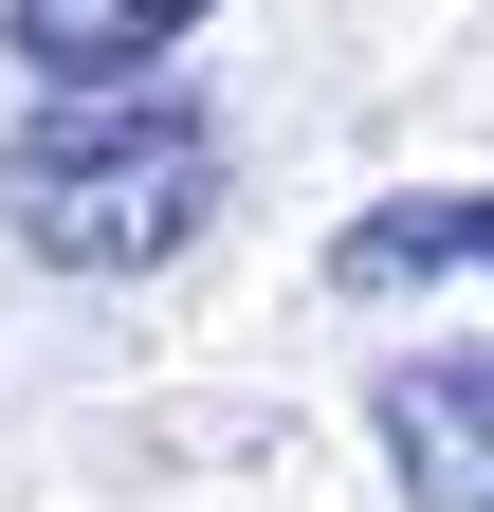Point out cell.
<instances>
[{
	"label": "cell",
	"mask_w": 494,
	"mask_h": 512,
	"mask_svg": "<svg viewBox=\"0 0 494 512\" xmlns=\"http://www.w3.org/2000/svg\"><path fill=\"white\" fill-rule=\"evenodd\" d=\"M220 220V110L202 92H37V128L0 147V238L37 275H165L183 238Z\"/></svg>",
	"instance_id": "6da1fadb"
},
{
	"label": "cell",
	"mask_w": 494,
	"mask_h": 512,
	"mask_svg": "<svg viewBox=\"0 0 494 512\" xmlns=\"http://www.w3.org/2000/svg\"><path fill=\"white\" fill-rule=\"evenodd\" d=\"M312 275H330V293H440V275H494V183H403V202L330 220Z\"/></svg>",
	"instance_id": "277c9868"
},
{
	"label": "cell",
	"mask_w": 494,
	"mask_h": 512,
	"mask_svg": "<svg viewBox=\"0 0 494 512\" xmlns=\"http://www.w3.org/2000/svg\"><path fill=\"white\" fill-rule=\"evenodd\" d=\"M366 439H385L403 512H494V348H403L366 384Z\"/></svg>",
	"instance_id": "7a4b0ae2"
},
{
	"label": "cell",
	"mask_w": 494,
	"mask_h": 512,
	"mask_svg": "<svg viewBox=\"0 0 494 512\" xmlns=\"http://www.w3.org/2000/svg\"><path fill=\"white\" fill-rule=\"evenodd\" d=\"M202 19H220V0H0V55H19L37 92H129V74H165Z\"/></svg>",
	"instance_id": "3957f363"
}]
</instances>
